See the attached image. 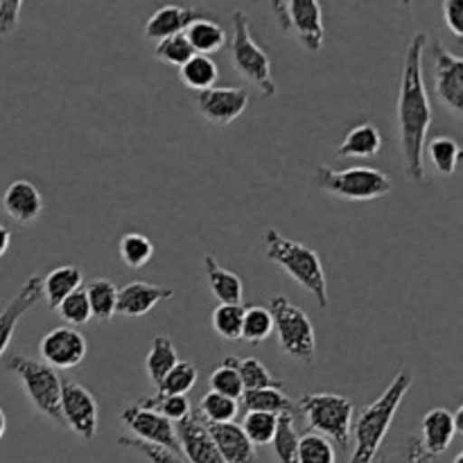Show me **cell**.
<instances>
[{
  "label": "cell",
  "mask_w": 463,
  "mask_h": 463,
  "mask_svg": "<svg viewBox=\"0 0 463 463\" xmlns=\"http://www.w3.org/2000/svg\"><path fill=\"white\" fill-rule=\"evenodd\" d=\"M428 34L416 32L407 43L405 63L401 75V93H398V136H401L405 172L411 181L423 184L425 172V143L432 125V104L423 77V57L428 50Z\"/></svg>",
  "instance_id": "cell-1"
},
{
  "label": "cell",
  "mask_w": 463,
  "mask_h": 463,
  "mask_svg": "<svg viewBox=\"0 0 463 463\" xmlns=\"http://www.w3.org/2000/svg\"><path fill=\"white\" fill-rule=\"evenodd\" d=\"M414 375L410 371H398L396 378L392 380L383 396L369 407L360 411L357 420H353V430L355 432V450L348 463H373L378 457L380 446L387 439L389 428H392L393 419H396L401 402L410 393Z\"/></svg>",
  "instance_id": "cell-2"
},
{
  "label": "cell",
  "mask_w": 463,
  "mask_h": 463,
  "mask_svg": "<svg viewBox=\"0 0 463 463\" xmlns=\"http://www.w3.org/2000/svg\"><path fill=\"white\" fill-rule=\"evenodd\" d=\"M262 244H265L267 260L276 262L294 283L301 285L303 289H307L317 298L321 310H326L330 303L328 280H326V271L324 265H321L319 253L315 249L306 247V244L285 238L276 229L265 231Z\"/></svg>",
  "instance_id": "cell-3"
},
{
  "label": "cell",
  "mask_w": 463,
  "mask_h": 463,
  "mask_svg": "<svg viewBox=\"0 0 463 463\" xmlns=\"http://www.w3.org/2000/svg\"><path fill=\"white\" fill-rule=\"evenodd\" d=\"M297 407L298 414L306 416L307 428L312 432L321 434L330 443H337L339 448L351 446L355 407H353V402L348 398L337 396V393L310 392L303 393Z\"/></svg>",
  "instance_id": "cell-4"
},
{
  "label": "cell",
  "mask_w": 463,
  "mask_h": 463,
  "mask_svg": "<svg viewBox=\"0 0 463 463\" xmlns=\"http://www.w3.org/2000/svg\"><path fill=\"white\" fill-rule=\"evenodd\" d=\"M317 188L344 202H375L392 193L393 184L384 172L369 165L335 170L330 165H319L315 175Z\"/></svg>",
  "instance_id": "cell-5"
},
{
  "label": "cell",
  "mask_w": 463,
  "mask_h": 463,
  "mask_svg": "<svg viewBox=\"0 0 463 463\" xmlns=\"http://www.w3.org/2000/svg\"><path fill=\"white\" fill-rule=\"evenodd\" d=\"M5 369L9 373L16 375L23 384L27 401L32 402L39 414L48 416L57 425L63 428L61 411H59V402H61V378L54 369L39 360H32L25 355H12L5 362Z\"/></svg>",
  "instance_id": "cell-6"
},
{
  "label": "cell",
  "mask_w": 463,
  "mask_h": 463,
  "mask_svg": "<svg viewBox=\"0 0 463 463\" xmlns=\"http://www.w3.org/2000/svg\"><path fill=\"white\" fill-rule=\"evenodd\" d=\"M267 310H269L271 321H274V330L279 335L280 353L301 362L315 360L317 335L310 317L285 297L271 298Z\"/></svg>",
  "instance_id": "cell-7"
},
{
  "label": "cell",
  "mask_w": 463,
  "mask_h": 463,
  "mask_svg": "<svg viewBox=\"0 0 463 463\" xmlns=\"http://www.w3.org/2000/svg\"><path fill=\"white\" fill-rule=\"evenodd\" d=\"M231 59L244 80L253 81L260 89L262 98H274L276 81L271 75V59L253 41L249 18L244 12H233V34H231Z\"/></svg>",
  "instance_id": "cell-8"
},
{
  "label": "cell",
  "mask_w": 463,
  "mask_h": 463,
  "mask_svg": "<svg viewBox=\"0 0 463 463\" xmlns=\"http://www.w3.org/2000/svg\"><path fill=\"white\" fill-rule=\"evenodd\" d=\"M271 9L279 16L280 30L297 36L307 52H319L324 48V18L317 0H274Z\"/></svg>",
  "instance_id": "cell-9"
},
{
  "label": "cell",
  "mask_w": 463,
  "mask_h": 463,
  "mask_svg": "<svg viewBox=\"0 0 463 463\" xmlns=\"http://www.w3.org/2000/svg\"><path fill=\"white\" fill-rule=\"evenodd\" d=\"M59 411H61L63 428L68 425L84 441H90L95 437V432H98L99 410L89 389L77 384L75 380H61V402H59Z\"/></svg>",
  "instance_id": "cell-10"
},
{
  "label": "cell",
  "mask_w": 463,
  "mask_h": 463,
  "mask_svg": "<svg viewBox=\"0 0 463 463\" xmlns=\"http://www.w3.org/2000/svg\"><path fill=\"white\" fill-rule=\"evenodd\" d=\"M434 59V89L443 107L450 109L457 118L463 113V59L443 48L439 41L430 43Z\"/></svg>",
  "instance_id": "cell-11"
},
{
  "label": "cell",
  "mask_w": 463,
  "mask_h": 463,
  "mask_svg": "<svg viewBox=\"0 0 463 463\" xmlns=\"http://www.w3.org/2000/svg\"><path fill=\"white\" fill-rule=\"evenodd\" d=\"M194 107L206 122L226 127L247 111L249 93L240 86H213L202 93H194Z\"/></svg>",
  "instance_id": "cell-12"
},
{
  "label": "cell",
  "mask_w": 463,
  "mask_h": 463,
  "mask_svg": "<svg viewBox=\"0 0 463 463\" xmlns=\"http://www.w3.org/2000/svg\"><path fill=\"white\" fill-rule=\"evenodd\" d=\"M86 351H89L86 337L71 326L52 328L41 337L39 344L41 362L50 369H75L84 362Z\"/></svg>",
  "instance_id": "cell-13"
},
{
  "label": "cell",
  "mask_w": 463,
  "mask_h": 463,
  "mask_svg": "<svg viewBox=\"0 0 463 463\" xmlns=\"http://www.w3.org/2000/svg\"><path fill=\"white\" fill-rule=\"evenodd\" d=\"M120 420L129 428V432L134 434V439H138V441L167 448V450L172 452H179V446H176L175 423L163 419V416L156 414V411L145 410V407L131 402V405H127L125 410L120 411Z\"/></svg>",
  "instance_id": "cell-14"
},
{
  "label": "cell",
  "mask_w": 463,
  "mask_h": 463,
  "mask_svg": "<svg viewBox=\"0 0 463 463\" xmlns=\"http://www.w3.org/2000/svg\"><path fill=\"white\" fill-rule=\"evenodd\" d=\"M175 434L176 446H179V452L185 463H224L215 443H213L211 434H208L206 423L194 411L188 419L175 423Z\"/></svg>",
  "instance_id": "cell-15"
},
{
  "label": "cell",
  "mask_w": 463,
  "mask_h": 463,
  "mask_svg": "<svg viewBox=\"0 0 463 463\" xmlns=\"http://www.w3.org/2000/svg\"><path fill=\"white\" fill-rule=\"evenodd\" d=\"M43 298V289H41V276L32 274L30 279L25 280V285L21 288V292L3 307L0 312V360H3L5 351L9 348V342H12L14 333H16L18 321L23 319L25 312H30L36 303Z\"/></svg>",
  "instance_id": "cell-16"
},
{
  "label": "cell",
  "mask_w": 463,
  "mask_h": 463,
  "mask_svg": "<svg viewBox=\"0 0 463 463\" xmlns=\"http://www.w3.org/2000/svg\"><path fill=\"white\" fill-rule=\"evenodd\" d=\"M175 297V289L163 288V285L145 283V280H134L118 289V307L116 312L125 317H145L158 306Z\"/></svg>",
  "instance_id": "cell-17"
},
{
  "label": "cell",
  "mask_w": 463,
  "mask_h": 463,
  "mask_svg": "<svg viewBox=\"0 0 463 463\" xmlns=\"http://www.w3.org/2000/svg\"><path fill=\"white\" fill-rule=\"evenodd\" d=\"M3 208L16 224H34L43 213V197L32 181L18 179L5 190Z\"/></svg>",
  "instance_id": "cell-18"
},
{
  "label": "cell",
  "mask_w": 463,
  "mask_h": 463,
  "mask_svg": "<svg viewBox=\"0 0 463 463\" xmlns=\"http://www.w3.org/2000/svg\"><path fill=\"white\" fill-rule=\"evenodd\" d=\"M208 434H211L213 443H215L217 452L222 455L224 463H258L256 448L251 446L247 437H244L240 423H222V425H208Z\"/></svg>",
  "instance_id": "cell-19"
},
{
  "label": "cell",
  "mask_w": 463,
  "mask_h": 463,
  "mask_svg": "<svg viewBox=\"0 0 463 463\" xmlns=\"http://www.w3.org/2000/svg\"><path fill=\"white\" fill-rule=\"evenodd\" d=\"M202 18V12L197 7H179V5H167V7L156 9L145 23V39L147 41H163L167 36L184 34L190 23Z\"/></svg>",
  "instance_id": "cell-20"
},
{
  "label": "cell",
  "mask_w": 463,
  "mask_h": 463,
  "mask_svg": "<svg viewBox=\"0 0 463 463\" xmlns=\"http://www.w3.org/2000/svg\"><path fill=\"white\" fill-rule=\"evenodd\" d=\"M455 420H452V411L437 407V410H430L423 416V425H420V446L428 452L430 457H439L450 448L452 439H455Z\"/></svg>",
  "instance_id": "cell-21"
},
{
  "label": "cell",
  "mask_w": 463,
  "mask_h": 463,
  "mask_svg": "<svg viewBox=\"0 0 463 463\" xmlns=\"http://www.w3.org/2000/svg\"><path fill=\"white\" fill-rule=\"evenodd\" d=\"M203 267H206L208 288H211L213 297H215L222 306H242V279H240L235 271L222 267L213 253L203 256Z\"/></svg>",
  "instance_id": "cell-22"
},
{
  "label": "cell",
  "mask_w": 463,
  "mask_h": 463,
  "mask_svg": "<svg viewBox=\"0 0 463 463\" xmlns=\"http://www.w3.org/2000/svg\"><path fill=\"white\" fill-rule=\"evenodd\" d=\"M383 149V134L373 122H362L346 131L337 154L342 158H369Z\"/></svg>",
  "instance_id": "cell-23"
},
{
  "label": "cell",
  "mask_w": 463,
  "mask_h": 463,
  "mask_svg": "<svg viewBox=\"0 0 463 463\" xmlns=\"http://www.w3.org/2000/svg\"><path fill=\"white\" fill-rule=\"evenodd\" d=\"M81 279H84V274L75 265L54 267L48 276H41V289H43V297L48 301V306L52 310H57V306L63 298L71 297L72 292L80 289Z\"/></svg>",
  "instance_id": "cell-24"
},
{
  "label": "cell",
  "mask_w": 463,
  "mask_h": 463,
  "mask_svg": "<svg viewBox=\"0 0 463 463\" xmlns=\"http://www.w3.org/2000/svg\"><path fill=\"white\" fill-rule=\"evenodd\" d=\"M184 34L188 39L193 52L203 54V57H211V54L220 52L226 45V41H229L224 27L215 21H208V18H197L194 23H190Z\"/></svg>",
  "instance_id": "cell-25"
},
{
  "label": "cell",
  "mask_w": 463,
  "mask_h": 463,
  "mask_svg": "<svg viewBox=\"0 0 463 463\" xmlns=\"http://www.w3.org/2000/svg\"><path fill=\"white\" fill-rule=\"evenodd\" d=\"M247 407V411H260L271 416H297L298 407L283 389H256V392H244L240 398Z\"/></svg>",
  "instance_id": "cell-26"
},
{
  "label": "cell",
  "mask_w": 463,
  "mask_h": 463,
  "mask_svg": "<svg viewBox=\"0 0 463 463\" xmlns=\"http://www.w3.org/2000/svg\"><path fill=\"white\" fill-rule=\"evenodd\" d=\"M222 364L233 366L242 380L244 392H256V389H283V380L274 378L265 364L258 357H226Z\"/></svg>",
  "instance_id": "cell-27"
},
{
  "label": "cell",
  "mask_w": 463,
  "mask_h": 463,
  "mask_svg": "<svg viewBox=\"0 0 463 463\" xmlns=\"http://www.w3.org/2000/svg\"><path fill=\"white\" fill-rule=\"evenodd\" d=\"M176 362H179V357H176L175 342H172L170 337H165V335L154 339L152 346H149L147 357H145V371H147L149 383H152L154 387H158L161 380L170 373L172 366H175Z\"/></svg>",
  "instance_id": "cell-28"
},
{
  "label": "cell",
  "mask_w": 463,
  "mask_h": 463,
  "mask_svg": "<svg viewBox=\"0 0 463 463\" xmlns=\"http://www.w3.org/2000/svg\"><path fill=\"white\" fill-rule=\"evenodd\" d=\"M179 77L190 90L194 93H202L215 86L217 77H220V68L213 61L211 57H203V54H193V59L184 63L179 68Z\"/></svg>",
  "instance_id": "cell-29"
},
{
  "label": "cell",
  "mask_w": 463,
  "mask_h": 463,
  "mask_svg": "<svg viewBox=\"0 0 463 463\" xmlns=\"http://www.w3.org/2000/svg\"><path fill=\"white\" fill-rule=\"evenodd\" d=\"M86 298H89L90 317L99 321L113 319L118 307V288L107 279L90 280L89 288L84 289Z\"/></svg>",
  "instance_id": "cell-30"
},
{
  "label": "cell",
  "mask_w": 463,
  "mask_h": 463,
  "mask_svg": "<svg viewBox=\"0 0 463 463\" xmlns=\"http://www.w3.org/2000/svg\"><path fill=\"white\" fill-rule=\"evenodd\" d=\"M425 149H428L430 161H432V165L437 167L439 175H446V176L455 175L457 163H459V156H461V147L455 138L439 134L425 143Z\"/></svg>",
  "instance_id": "cell-31"
},
{
  "label": "cell",
  "mask_w": 463,
  "mask_h": 463,
  "mask_svg": "<svg viewBox=\"0 0 463 463\" xmlns=\"http://www.w3.org/2000/svg\"><path fill=\"white\" fill-rule=\"evenodd\" d=\"M203 423L208 425H222V423H233L238 416V401L220 396L215 392H208L206 396L199 402V410L194 411Z\"/></svg>",
  "instance_id": "cell-32"
},
{
  "label": "cell",
  "mask_w": 463,
  "mask_h": 463,
  "mask_svg": "<svg viewBox=\"0 0 463 463\" xmlns=\"http://www.w3.org/2000/svg\"><path fill=\"white\" fill-rule=\"evenodd\" d=\"M199 369L193 362H176L156 387V396H185L197 384Z\"/></svg>",
  "instance_id": "cell-33"
},
{
  "label": "cell",
  "mask_w": 463,
  "mask_h": 463,
  "mask_svg": "<svg viewBox=\"0 0 463 463\" xmlns=\"http://www.w3.org/2000/svg\"><path fill=\"white\" fill-rule=\"evenodd\" d=\"M298 432L294 425V416H279L276 434L271 439L274 455L280 463H298Z\"/></svg>",
  "instance_id": "cell-34"
},
{
  "label": "cell",
  "mask_w": 463,
  "mask_h": 463,
  "mask_svg": "<svg viewBox=\"0 0 463 463\" xmlns=\"http://www.w3.org/2000/svg\"><path fill=\"white\" fill-rule=\"evenodd\" d=\"M120 258L131 269H140L154 258V244L147 235L143 233H125L120 238Z\"/></svg>",
  "instance_id": "cell-35"
},
{
  "label": "cell",
  "mask_w": 463,
  "mask_h": 463,
  "mask_svg": "<svg viewBox=\"0 0 463 463\" xmlns=\"http://www.w3.org/2000/svg\"><path fill=\"white\" fill-rule=\"evenodd\" d=\"M136 405L156 411V414H161L163 419H167L170 423H179V420L188 419V416L193 414L190 402L185 396H145L140 398V401H136Z\"/></svg>",
  "instance_id": "cell-36"
},
{
  "label": "cell",
  "mask_w": 463,
  "mask_h": 463,
  "mask_svg": "<svg viewBox=\"0 0 463 463\" xmlns=\"http://www.w3.org/2000/svg\"><path fill=\"white\" fill-rule=\"evenodd\" d=\"M276 425H279V416L260 414V411H247L240 423L244 437L251 441L253 448L258 446H269L271 439L276 434Z\"/></svg>",
  "instance_id": "cell-37"
},
{
  "label": "cell",
  "mask_w": 463,
  "mask_h": 463,
  "mask_svg": "<svg viewBox=\"0 0 463 463\" xmlns=\"http://www.w3.org/2000/svg\"><path fill=\"white\" fill-rule=\"evenodd\" d=\"M242 319H244V306H217L211 315L213 330L220 335L222 339H235L242 337Z\"/></svg>",
  "instance_id": "cell-38"
},
{
  "label": "cell",
  "mask_w": 463,
  "mask_h": 463,
  "mask_svg": "<svg viewBox=\"0 0 463 463\" xmlns=\"http://www.w3.org/2000/svg\"><path fill=\"white\" fill-rule=\"evenodd\" d=\"M274 333V321L267 307L251 306L244 307V319H242V337L249 344H260L265 342L269 335Z\"/></svg>",
  "instance_id": "cell-39"
},
{
  "label": "cell",
  "mask_w": 463,
  "mask_h": 463,
  "mask_svg": "<svg viewBox=\"0 0 463 463\" xmlns=\"http://www.w3.org/2000/svg\"><path fill=\"white\" fill-rule=\"evenodd\" d=\"M335 446L321 434H306L298 439V463H335Z\"/></svg>",
  "instance_id": "cell-40"
},
{
  "label": "cell",
  "mask_w": 463,
  "mask_h": 463,
  "mask_svg": "<svg viewBox=\"0 0 463 463\" xmlns=\"http://www.w3.org/2000/svg\"><path fill=\"white\" fill-rule=\"evenodd\" d=\"M193 48H190L188 39L185 34H175V36H167V39L158 41L156 48H154V57L158 61L167 63V66H175L181 68L188 59H193Z\"/></svg>",
  "instance_id": "cell-41"
},
{
  "label": "cell",
  "mask_w": 463,
  "mask_h": 463,
  "mask_svg": "<svg viewBox=\"0 0 463 463\" xmlns=\"http://www.w3.org/2000/svg\"><path fill=\"white\" fill-rule=\"evenodd\" d=\"M57 315L61 317V319L66 321L71 328H75V326L89 324L93 317H90L89 298H86L84 289H77V292H72L71 297L63 298V301L57 306Z\"/></svg>",
  "instance_id": "cell-42"
},
{
  "label": "cell",
  "mask_w": 463,
  "mask_h": 463,
  "mask_svg": "<svg viewBox=\"0 0 463 463\" xmlns=\"http://www.w3.org/2000/svg\"><path fill=\"white\" fill-rule=\"evenodd\" d=\"M208 384H211V392L231 398V401H240V398L244 396L242 380H240L238 371H235L233 366H217L211 373V378H208Z\"/></svg>",
  "instance_id": "cell-43"
},
{
  "label": "cell",
  "mask_w": 463,
  "mask_h": 463,
  "mask_svg": "<svg viewBox=\"0 0 463 463\" xmlns=\"http://www.w3.org/2000/svg\"><path fill=\"white\" fill-rule=\"evenodd\" d=\"M118 446L131 448V450L140 452L149 463H185V459L179 452H172L161 446H152V443H143L134 437H120L118 439Z\"/></svg>",
  "instance_id": "cell-44"
},
{
  "label": "cell",
  "mask_w": 463,
  "mask_h": 463,
  "mask_svg": "<svg viewBox=\"0 0 463 463\" xmlns=\"http://www.w3.org/2000/svg\"><path fill=\"white\" fill-rule=\"evenodd\" d=\"M21 9V0H0V36H7L16 30Z\"/></svg>",
  "instance_id": "cell-45"
},
{
  "label": "cell",
  "mask_w": 463,
  "mask_h": 463,
  "mask_svg": "<svg viewBox=\"0 0 463 463\" xmlns=\"http://www.w3.org/2000/svg\"><path fill=\"white\" fill-rule=\"evenodd\" d=\"M443 21H446L448 30L461 39L463 36V3L461 0H448L443 3Z\"/></svg>",
  "instance_id": "cell-46"
},
{
  "label": "cell",
  "mask_w": 463,
  "mask_h": 463,
  "mask_svg": "<svg viewBox=\"0 0 463 463\" xmlns=\"http://www.w3.org/2000/svg\"><path fill=\"white\" fill-rule=\"evenodd\" d=\"M405 459H407V463H432V457L423 450L419 437H411L410 441H407Z\"/></svg>",
  "instance_id": "cell-47"
},
{
  "label": "cell",
  "mask_w": 463,
  "mask_h": 463,
  "mask_svg": "<svg viewBox=\"0 0 463 463\" xmlns=\"http://www.w3.org/2000/svg\"><path fill=\"white\" fill-rule=\"evenodd\" d=\"M9 244H12V231L7 224L0 222V258L9 251Z\"/></svg>",
  "instance_id": "cell-48"
},
{
  "label": "cell",
  "mask_w": 463,
  "mask_h": 463,
  "mask_svg": "<svg viewBox=\"0 0 463 463\" xmlns=\"http://www.w3.org/2000/svg\"><path fill=\"white\" fill-rule=\"evenodd\" d=\"M452 420H455L457 434L463 432V407H457V410L452 411Z\"/></svg>",
  "instance_id": "cell-49"
},
{
  "label": "cell",
  "mask_w": 463,
  "mask_h": 463,
  "mask_svg": "<svg viewBox=\"0 0 463 463\" xmlns=\"http://www.w3.org/2000/svg\"><path fill=\"white\" fill-rule=\"evenodd\" d=\"M5 432H7V416H5V411L0 410V439L5 437Z\"/></svg>",
  "instance_id": "cell-50"
},
{
  "label": "cell",
  "mask_w": 463,
  "mask_h": 463,
  "mask_svg": "<svg viewBox=\"0 0 463 463\" xmlns=\"http://www.w3.org/2000/svg\"><path fill=\"white\" fill-rule=\"evenodd\" d=\"M455 463H463V452H459V455L455 457Z\"/></svg>",
  "instance_id": "cell-51"
},
{
  "label": "cell",
  "mask_w": 463,
  "mask_h": 463,
  "mask_svg": "<svg viewBox=\"0 0 463 463\" xmlns=\"http://www.w3.org/2000/svg\"><path fill=\"white\" fill-rule=\"evenodd\" d=\"M373 463H389V461H373Z\"/></svg>",
  "instance_id": "cell-52"
}]
</instances>
